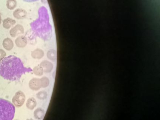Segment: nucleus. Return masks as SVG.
Wrapping results in <instances>:
<instances>
[{"mask_svg":"<svg viewBox=\"0 0 160 120\" xmlns=\"http://www.w3.org/2000/svg\"><path fill=\"white\" fill-rule=\"evenodd\" d=\"M41 81V86L42 88H45L47 87L50 83V81L49 78L46 77H43L40 79Z\"/></svg>","mask_w":160,"mask_h":120,"instance_id":"18","label":"nucleus"},{"mask_svg":"<svg viewBox=\"0 0 160 120\" xmlns=\"http://www.w3.org/2000/svg\"><path fill=\"white\" fill-rule=\"evenodd\" d=\"M26 100V96L21 91H18L16 93L12 98L13 104L17 108H20L24 105Z\"/></svg>","mask_w":160,"mask_h":120,"instance_id":"4","label":"nucleus"},{"mask_svg":"<svg viewBox=\"0 0 160 120\" xmlns=\"http://www.w3.org/2000/svg\"><path fill=\"white\" fill-rule=\"evenodd\" d=\"M32 71L35 75L38 76H42L44 73L43 68L40 65L34 67Z\"/></svg>","mask_w":160,"mask_h":120,"instance_id":"17","label":"nucleus"},{"mask_svg":"<svg viewBox=\"0 0 160 120\" xmlns=\"http://www.w3.org/2000/svg\"><path fill=\"white\" fill-rule=\"evenodd\" d=\"M24 33V28L21 24H17L10 31V35L13 38Z\"/></svg>","mask_w":160,"mask_h":120,"instance_id":"5","label":"nucleus"},{"mask_svg":"<svg viewBox=\"0 0 160 120\" xmlns=\"http://www.w3.org/2000/svg\"><path fill=\"white\" fill-rule=\"evenodd\" d=\"M2 20V19L1 15V13H0V24H1Z\"/></svg>","mask_w":160,"mask_h":120,"instance_id":"22","label":"nucleus"},{"mask_svg":"<svg viewBox=\"0 0 160 120\" xmlns=\"http://www.w3.org/2000/svg\"><path fill=\"white\" fill-rule=\"evenodd\" d=\"M2 46L4 49L8 51H10L13 48L14 43L12 39L9 38H6L3 40Z\"/></svg>","mask_w":160,"mask_h":120,"instance_id":"11","label":"nucleus"},{"mask_svg":"<svg viewBox=\"0 0 160 120\" xmlns=\"http://www.w3.org/2000/svg\"><path fill=\"white\" fill-rule=\"evenodd\" d=\"M40 65L43 68L44 72L46 73H50L53 70L54 66L51 62L46 60L41 62Z\"/></svg>","mask_w":160,"mask_h":120,"instance_id":"9","label":"nucleus"},{"mask_svg":"<svg viewBox=\"0 0 160 120\" xmlns=\"http://www.w3.org/2000/svg\"><path fill=\"white\" fill-rule=\"evenodd\" d=\"M17 6L16 0H7L6 2V6L10 10H13Z\"/></svg>","mask_w":160,"mask_h":120,"instance_id":"16","label":"nucleus"},{"mask_svg":"<svg viewBox=\"0 0 160 120\" xmlns=\"http://www.w3.org/2000/svg\"><path fill=\"white\" fill-rule=\"evenodd\" d=\"M47 96V92L45 91H40L36 94V97L40 100H44L46 99Z\"/></svg>","mask_w":160,"mask_h":120,"instance_id":"19","label":"nucleus"},{"mask_svg":"<svg viewBox=\"0 0 160 120\" xmlns=\"http://www.w3.org/2000/svg\"><path fill=\"white\" fill-rule=\"evenodd\" d=\"M16 23L15 20L11 18H8L3 20L2 26L6 29H9Z\"/></svg>","mask_w":160,"mask_h":120,"instance_id":"10","label":"nucleus"},{"mask_svg":"<svg viewBox=\"0 0 160 120\" xmlns=\"http://www.w3.org/2000/svg\"><path fill=\"white\" fill-rule=\"evenodd\" d=\"M28 41L27 37L24 36L18 37L15 40L16 45L18 48H24L27 46Z\"/></svg>","mask_w":160,"mask_h":120,"instance_id":"8","label":"nucleus"},{"mask_svg":"<svg viewBox=\"0 0 160 120\" xmlns=\"http://www.w3.org/2000/svg\"><path fill=\"white\" fill-rule=\"evenodd\" d=\"M18 120V119H16V120Z\"/></svg>","mask_w":160,"mask_h":120,"instance_id":"24","label":"nucleus"},{"mask_svg":"<svg viewBox=\"0 0 160 120\" xmlns=\"http://www.w3.org/2000/svg\"><path fill=\"white\" fill-rule=\"evenodd\" d=\"M47 56L48 59L55 62L57 59V52L54 49L49 50L47 53Z\"/></svg>","mask_w":160,"mask_h":120,"instance_id":"15","label":"nucleus"},{"mask_svg":"<svg viewBox=\"0 0 160 120\" xmlns=\"http://www.w3.org/2000/svg\"><path fill=\"white\" fill-rule=\"evenodd\" d=\"M27 120H34L33 119H32V118H31V119H27Z\"/></svg>","mask_w":160,"mask_h":120,"instance_id":"23","label":"nucleus"},{"mask_svg":"<svg viewBox=\"0 0 160 120\" xmlns=\"http://www.w3.org/2000/svg\"><path fill=\"white\" fill-rule=\"evenodd\" d=\"M26 2H37V1H40V0H23Z\"/></svg>","mask_w":160,"mask_h":120,"instance_id":"21","label":"nucleus"},{"mask_svg":"<svg viewBox=\"0 0 160 120\" xmlns=\"http://www.w3.org/2000/svg\"><path fill=\"white\" fill-rule=\"evenodd\" d=\"M13 15L17 19H24L28 16V12L23 8H18L14 10Z\"/></svg>","mask_w":160,"mask_h":120,"instance_id":"7","label":"nucleus"},{"mask_svg":"<svg viewBox=\"0 0 160 120\" xmlns=\"http://www.w3.org/2000/svg\"><path fill=\"white\" fill-rule=\"evenodd\" d=\"M15 111V107L12 103L0 98V120H13Z\"/></svg>","mask_w":160,"mask_h":120,"instance_id":"3","label":"nucleus"},{"mask_svg":"<svg viewBox=\"0 0 160 120\" xmlns=\"http://www.w3.org/2000/svg\"><path fill=\"white\" fill-rule=\"evenodd\" d=\"M29 86L33 91H37L40 90L42 88L40 79L38 78L32 79L29 82Z\"/></svg>","mask_w":160,"mask_h":120,"instance_id":"6","label":"nucleus"},{"mask_svg":"<svg viewBox=\"0 0 160 120\" xmlns=\"http://www.w3.org/2000/svg\"><path fill=\"white\" fill-rule=\"evenodd\" d=\"M34 118L38 120H41L44 118L45 111L42 108H39L36 109L33 112Z\"/></svg>","mask_w":160,"mask_h":120,"instance_id":"13","label":"nucleus"},{"mask_svg":"<svg viewBox=\"0 0 160 120\" xmlns=\"http://www.w3.org/2000/svg\"><path fill=\"white\" fill-rule=\"evenodd\" d=\"M31 56L33 59L40 60V59H42L44 56V52L41 49H36L32 52Z\"/></svg>","mask_w":160,"mask_h":120,"instance_id":"12","label":"nucleus"},{"mask_svg":"<svg viewBox=\"0 0 160 120\" xmlns=\"http://www.w3.org/2000/svg\"><path fill=\"white\" fill-rule=\"evenodd\" d=\"M32 71L30 68L24 66L21 59L15 55L5 57L0 62V76L7 80H19L23 75Z\"/></svg>","mask_w":160,"mask_h":120,"instance_id":"1","label":"nucleus"},{"mask_svg":"<svg viewBox=\"0 0 160 120\" xmlns=\"http://www.w3.org/2000/svg\"><path fill=\"white\" fill-rule=\"evenodd\" d=\"M38 18L31 22L32 32L36 36L43 40L48 41L52 36V26L49 22V17L46 8L42 6L38 10Z\"/></svg>","mask_w":160,"mask_h":120,"instance_id":"2","label":"nucleus"},{"mask_svg":"<svg viewBox=\"0 0 160 120\" xmlns=\"http://www.w3.org/2000/svg\"><path fill=\"white\" fill-rule=\"evenodd\" d=\"M6 52L2 49H0V62L6 56Z\"/></svg>","mask_w":160,"mask_h":120,"instance_id":"20","label":"nucleus"},{"mask_svg":"<svg viewBox=\"0 0 160 120\" xmlns=\"http://www.w3.org/2000/svg\"><path fill=\"white\" fill-rule=\"evenodd\" d=\"M37 105V101L34 98H30L27 100V108L30 110H33Z\"/></svg>","mask_w":160,"mask_h":120,"instance_id":"14","label":"nucleus"}]
</instances>
